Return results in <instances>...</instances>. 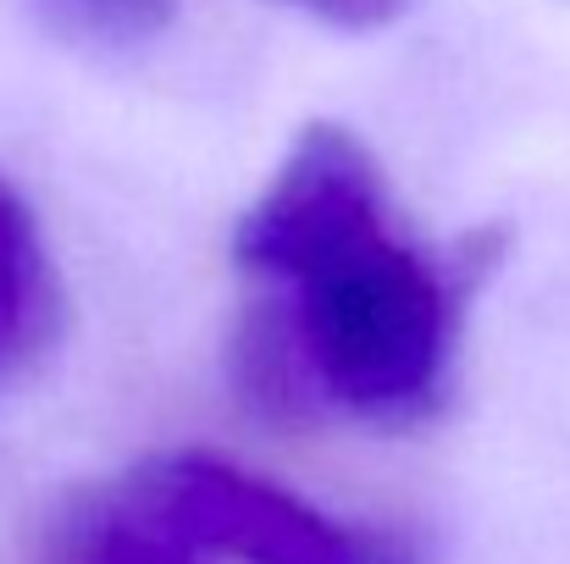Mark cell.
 I'll return each instance as SVG.
<instances>
[{"instance_id":"6da1fadb","label":"cell","mask_w":570,"mask_h":564,"mask_svg":"<svg viewBox=\"0 0 570 564\" xmlns=\"http://www.w3.org/2000/svg\"><path fill=\"white\" fill-rule=\"evenodd\" d=\"M249 271L283 288L261 316L294 349L316 404L415 420L454 355V283L387 227L382 184H316L255 232Z\"/></svg>"},{"instance_id":"7a4b0ae2","label":"cell","mask_w":570,"mask_h":564,"mask_svg":"<svg viewBox=\"0 0 570 564\" xmlns=\"http://www.w3.org/2000/svg\"><path fill=\"white\" fill-rule=\"evenodd\" d=\"M150 521L178 543L238 564H399L393 548L355 532L266 476L210 454H178L150 471Z\"/></svg>"},{"instance_id":"3957f363","label":"cell","mask_w":570,"mask_h":564,"mask_svg":"<svg viewBox=\"0 0 570 564\" xmlns=\"http://www.w3.org/2000/svg\"><path fill=\"white\" fill-rule=\"evenodd\" d=\"M56 327V283L39 227L17 188L0 178V366L33 355Z\"/></svg>"},{"instance_id":"277c9868","label":"cell","mask_w":570,"mask_h":564,"mask_svg":"<svg viewBox=\"0 0 570 564\" xmlns=\"http://www.w3.org/2000/svg\"><path fill=\"white\" fill-rule=\"evenodd\" d=\"M45 28L83 50H145L178 17V0H28Z\"/></svg>"},{"instance_id":"5b68a950","label":"cell","mask_w":570,"mask_h":564,"mask_svg":"<svg viewBox=\"0 0 570 564\" xmlns=\"http://www.w3.org/2000/svg\"><path fill=\"white\" fill-rule=\"evenodd\" d=\"M78 564H194V548L178 543L167 526H145V521H106Z\"/></svg>"}]
</instances>
